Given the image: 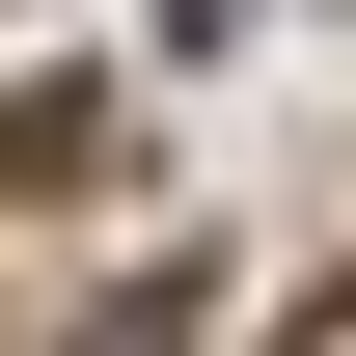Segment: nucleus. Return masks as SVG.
<instances>
[{"instance_id": "2", "label": "nucleus", "mask_w": 356, "mask_h": 356, "mask_svg": "<svg viewBox=\"0 0 356 356\" xmlns=\"http://www.w3.org/2000/svg\"><path fill=\"white\" fill-rule=\"evenodd\" d=\"M192 329H220V274H137V302H110L83 356H192Z\"/></svg>"}, {"instance_id": "1", "label": "nucleus", "mask_w": 356, "mask_h": 356, "mask_svg": "<svg viewBox=\"0 0 356 356\" xmlns=\"http://www.w3.org/2000/svg\"><path fill=\"white\" fill-rule=\"evenodd\" d=\"M55 192H110V83H0V220H55Z\"/></svg>"}]
</instances>
